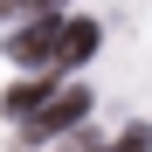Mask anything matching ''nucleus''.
<instances>
[{"label":"nucleus","instance_id":"3","mask_svg":"<svg viewBox=\"0 0 152 152\" xmlns=\"http://www.w3.org/2000/svg\"><path fill=\"white\" fill-rule=\"evenodd\" d=\"M97 56V21H62V48H56V62L76 69V62H90Z\"/></svg>","mask_w":152,"mask_h":152},{"label":"nucleus","instance_id":"5","mask_svg":"<svg viewBox=\"0 0 152 152\" xmlns=\"http://www.w3.org/2000/svg\"><path fill=\"white\" fill-rule=\"evenodd\" d=\"M35 0H0V21H14V14H28Z\"/></svg>","mask_w":152,"mask_h":152},{"label":"nucleus","instance_id":"4","mask_svg":"<svg viewBox=\"0 0 152 152\" xmlns=\"http://www.w3.org/2000/svg\"><path fill=\"white\" fill-rule=\"evenodd\" d=\"M42 104H48V83H21V90L0 97V111H7V118H35Z\"/></svg>","mask_w":152,"mask_h":152},{"label":"nucleus","instance_id":"1","mask_svg":"<svg viewBox=\"0 0 152 152\" xmlns=\"http://www.w3.org/2000/svg\"><path fill=\"white\" fill-rule=\"evenodd\" d=\"M56 48H62V21L42 7V21L35 28H21V35H7V56L14 62H28V69H42V62H56Z\"/></svg>","mask_w":152,"mask_h":152},{"label":"nucleus","instance_id":"2","mask_svg":"<svg viewBox=\"0 0 152 152\" xmlns=\"http://www.w3.org/2000/svg\"><path fill=\"white\" fill-rule=\"evenodd\" d=\"M83 111H90V90H83V83H69V90H56V97L35 111V124H28V132H35V138L69 132V124H83Z\"/></svg>","mask_w":152,"mask_h":152},{"label":"nucleus","instance_id":"6","mask_svg":"<svg viewBox=\"0 0 152 152\" xmlns=\"http://www.w3.org/2000/svg\"><path fill=\"white\" fill-rule=\"evenodd\" d=\"M145 145H152V138H145V132H132V138H124L118 152H145Z\"/></svg>","mask_w":152,"mask_h":152}]
</instances>
